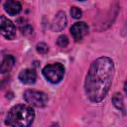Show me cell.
<instances>
[{
  "label": "cell",
  "instance_id": "cell-1",
  "mask_svg": "<svg viewBox=\"0 0 127 127\" xmlns=\"http://www.w3.org/2000/svg\"><path fill=\"white\" fill-rule=\"evenodd\" d=\"M113 74L114 64L111 59L101 57L91 64L85 77L84 89L92 102L97 103L105 98L112 83Z\"/></svg>",
  "mask_w": 127,
  "mask_h": 127
},
{
  "label": "cell",
  "instance_id": "cell-10",
  "mask_svg": "<svg viewBox=\"0 0 127 127\" xmlns=\"http://www.w3.org/2000/svg\"><path fill=\"white\" fill-rule=\"evenodd\" d=\"M14 64H15V58H14L13 56H11V55L6 56V57L3 59V61H2L1 67H0V71H1L2 73L9 71V70L13 67Z\"/></svg>",
  "mask_w": 127,
  "mask_h": 127
},
{
  "label": "cell",
  "instance_id": "cell-14",
  "mask_svg": "<svg viewBox=\"0 0 127 127\" xmlns=\"http://www.w3.org/2000/svg\"><path fill=\"white\" fill-rule=\"evenodd\" d=\"M36 50L38 53L40 54H46L48 51H49V47L45 44V43H39L36 47Z\"/></svg>",
  "mask_w": 127,
  "mask_h": 127
},
{
  "label": "cell",
  "instance_id": "cell-7",
  "mask_svg": "<svg viewBox=\"0 0 127 127\" xmlns=\"http://www.w3.org/2000/svg\"><path fill=\"white\" fill-rule=\"evenodd\" d=\"M65 25H66V16L64 12L61 11L55 16L52 22V30L55 32H60L65 27Z\"/></svg>",
  "mask_w": 127,
  "mask_h": 127
},
{
  "label": "cell",
  "instance_id": "cell-6",
  "mask_svg": "<svg viewBox=\"0 0 127 127\" xmlns=\"http://www.w3.org/2000/svg\"><path fill=\"white\" fill-rule=\"evenodd\" d=\"M88 32V27L84 22H76L70 28V33L72 38L78 42L80 41Z\"/></svg>",
  "mask_w": 127,
  "mask_h": 127
},
{
  "label": "cell",
  "instance_id": "cell-13",
  "mask_svg": "<svg viewBox=\"0 0 127 127\" xmlns=\"http://www.w3.org/2000/svg\"><path fill=\"white\" fill-rule=\"evenodd\" d=\"M67 44H68V39H67L66 36L63 35V36L59 37V39H58V45L61 48H65L67 46Z\"/></svg>",
  "mask_w": 127,
  "mask_h": 127
},
{
  "label": "cell",
  "instance_id": "cell-4",
  "mask_svg": "<svg viewBox=\"0 0 127 127\" xmlns=\"http://www.w3.org/2000/svg\"><path fill=\"white\" fill-rule=\"evenodd\" d=\"M24 99L27 103L35 107H44L48 103V95L39 90L29 89L24 92Z\"/></svg>",
  "mask_w": 127,
  "mask_h": 127
},
{
  "label": "cell",
  "instance_id": "cell-16",
  "mask_svg": "<svg viewBox=\"0 0 127 127\" xmlns=\"http://www.w3.org/2000/svg\"><path fill=\"white\" fill-rule=\"evenodd\" d=\"M124 90H125V92L127 93V79H126V81H125V84H124Z\"/></svg>",
  "mask_w": 127,
  "mask_h": 127
},
{
  "label": "cell",
  "instance_id": "cell-9",
  "mask_svg": "<svg viewBox=\"0 0 127 127\" xmlns=\"http://www.w3.org/2000/svg\"><path fill=\"white\" fill-rule=\"evenodd\" d=\"M4 9L9 15L14 16V15H17L20 13L22 6H21L20 2H18L16 0H7L4 3Z\"/></svg>",
  "mask_w": 127,
  "mask_h": 127
},
{
  "label": "cell",
  "instance_id": "cell-8",
  "mask_svg": "<svg viewBox=\"0 0 127 127\" xmlns=\"http://www.w3.org/2000/svg\"><path fill=\"white\" fill-rule=\"evenodd\" d=\"M19 79L25 84H33L37 79V73L34 69L26 68L19 73Z\"/></svg>",
  "mask_w": 127,
  "mask_h": 127
},
{
  "label": "cell",
  "instance_id": "cell-17",
  "mask_svg": "<svg viewBox=\"0 0 127 127\" xmlns=\"http://www.w3.org/2000/svg\"><path fill=\"white\" fill-rule=\"evenodd\" d=\"M78 1H84V0H78Z\"/></svg>",
  "mask_w": 127,
  "mask_h": 127
},
{
  "label": "cell",
  "instance_id": "cell-12",
  "mask_svg": "<svg viewBox=\"0 0 127 127\" xmlns=\"http://www.w3.org/2000/svg\"><path fill=\"white\" fill-rule=\"evenodd\" d=\"M70 15H71L74 19H79V18H81V16H82V12H81V10H80L79 8H77V7H71V9H70Z\"/></svg>",
  "mask_w": 127,
  "mask_h": 127
},
{
  "label": "cell",
  "instance_id": "cell-5",
  "mask_svg": "<svg viewBox=\"0 0 127 127\" xmlns=\"http://www.w3.org/2000/svg\"><path fill=\"white\" fill-rule=\"evenodd\" d=\"M0 27H1V34L3 35L4 38L8 39V40H13L16 36V28L15 25L8 20L7 18H5L4 16H1L0 19Z\"/></svg>",
  "mask_w": 127,
  "mask_h": 127
},
{
  "label": "cell",
  "instance_id": "cell-3",
  "mask_svg": "<svg viewBox=\"0 0 127 127\" xmlns=\"http://www.w3.org/2000/svg\"><path fill=\"white\" fill-rule=\"evenodd\" d=\"M43 75L51 83H59L64 75V67L60 63L48 64L43 68Z\"/></svg>",
  "mask_w": 127,
  "mask_h": 127
},
{
  "label": "cell",
  "instance_id": "cell-11",
  "mask_svg": "<svg viewBox=\"0 0 127 127\" xmlns=\"http://www.w3.org/2000/svg\"><path fill=\"white\" fill-rule=\"evenodd\" d=\"M112 102H113V105L119 109V110H122L124 111V103H123V97L120 93L116 92L114 93V95L112 96Z\"/></svg>",
  "mask_w": 127,
  "mask_h": 127
},
{
  "label": "cell",
  "instance_id": "cell-2",
  "mask_svg": "<svg viewBox=\"0 0 127 127\" xmlns=\"http://www.w3.org/2000/svg\"><path fill=\"white\" fill-rule=\"evenodd\" d=\"M35 118V112L31 106L19 104L10 109L5 123L13 127H28Z\"/></svg>",
  "mask_w": 127,
  "mask_h": 127
},
{
  "label": "cell",
  "instance_id": "cell-15",
  "mask_svg": "<svg viewBox=\"0 0 127 127\" xmlns=\"http://www.w3.org/2000/svg\"><path fill=\"white\" fill-rule=\"evenodd\" d=\"M20 29L23 32V34H31V33H33V29L29 24H24V23L21 24L20 25Z\"/></svg>",
  "mask_w": 127,
  "mask_h": 127
}]
</instances>
